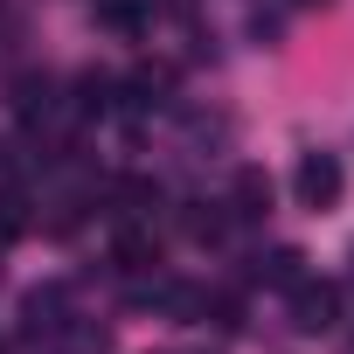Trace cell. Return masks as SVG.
<instances>
[{
  "label": "cell",
  "mask_w": 354,
  "mask_h": 354,
  "mask_svg": "<svg viewBox=\"0 0 354 354\" xmlns=\"http://www.w3.org/2000/svg\"><path fill=\"white\" fill-rule=\"evenodd\" d=\"M292 195H299V209L326 216V209L347 195V167H340V153H326V146L299 153V167H292Z\"/></svg>",
  "instance_id": "1"
},
{
  "label": "cell",
  "mask_w": 354,
  "mask_h": 354,
  "mask_svg": "<svg viewBox=\"0 0 354 354\" xmlns=\"http://www.w3.org/2000/svg\"><path fill=\"white\" fill-rule=\"evenodd\" d=\"M63 319H77V292H70L63 278H49V285L21 292V340H28V347H42Z\"/></svg>",
  "instance_id": "2"
},
{
  "label": "cell",
  "mask_w": 354,
  "mask_h": 354,
  "mask_svg": "<svg viewBox=\"0 0 354 354\" xmlns=\"http://www.w3.org/2000/svg\"><path fill=\"white\" fill-rule=\"evenodd\" d=\"M285 306H292V326L299 333H326V326H340V285L333 278H299L292 292H285Z\"/></svg>",
  "instance_id": "3"
},
{
  "label": "cell",
  "mask_w": 354,
  "mask_h": 354,
  "mask_svg": "<svg viewBox=\"0 0 354 354\" xmlns=\"http://www.w3.org/2000/svg\"><path fill=\"white\" fill-rule=\"evenodd\" d=\"M56 104H63V97H56V77H49V70L15 77V118H21L28 132H42V125L56 118Z\"/></svg>",
  "instance_id": "4"
},
{
  "label": "cell",
  "mask_w": 354,
  "mask_h": 354,
  "mask_svg": "<svg viewBox=\"0 0 354 354\" xmlns=\"http://www.w3.org/2000/svg\"><path fill=\"white\" fill-rule=\"evenodd\" d=\"M111 264H118L125 278L160 271V236H153V223H125V230L111 236Z\"/></svg>",
  "instance_id": "5"
},
{
  "label": "cell",
  "mask_w": 354,
  "mask_h": 354,
  "mask_svg": "<svg viewBox=\"0 0 354 354\" xmlns=\"http://www.w3.org/2000/svg\"><path fill=\"white\" fill-rule=\"evenodd\" d=\"M35 354H111V326H97V319H84V313H77V319H63Z\"/></svg>",
  "instance_id": "6"
},
{
  "label": "cell",
  "mask_w": 354,
  "mask_h": 354,
  "mask_svg": "<svg viewBox=\"0 0 354 354\" xmlns=\"http://www.w3.org/2000/svg\"><path fill=\"white\" fill-rule=\"evenodd\" d=\"M223 209H230V223H264V216H271V181H264L257 167H243Z\"/></svg>",
  "instance_id": "7"
},
{
  "label": "cell",
  "mask_w": 354,
  "mask_h": 354,
  "mask_svg": "<svg viewBox=\"0 0 354 354\" xmlns=\"http://www.w3.org/2000/svg\"><path fill=\"white\" fill-rule=\"evenodd\" d=\"M97 28H111V35L139 42V35L153 28V0H97Z\"/></svg>",
  "instance_id": "8"
},
{
  "label": "cell",
  "mask_w": 354,
  "mask_h": 354,
  "mask_svg": "<svg viewBox=\"0 0 354 354\" xmlns=\"http://www.w3.org/2000/svg\"><path fill=\"white\" fill-rule=\"evenodd\" d=\"M167 91H174V70H167V63H139V70L125 77V104H139V111L167 104Z\"/></svg>",
  "instance_id": "9"
},
{
  "label": "cell",
  "mask_w": 354,
  "mask_h": 354,
  "mask_svg": "<svg viewBox=\"0 0 354 354\" xmlns=\"http://www.w3.org/2000/svg\"><path fill=\"white\" fill-rule=\"evenodd\" d=\"M181 230H188V243L209 250V243L230 236V209H223V202H188V209H181Z\"/></svg>",
  "instance_id": "10"
},
{
  "label": "cell",
  "mask_w": 354,
  "mask_h": 354,
  "mask_svg": "<svg viewBox=\"0 0 354 354\" xmlns=\"http://www.w3.org/2000/svg\"><path fill=\"white\" fill-rule=\"evenodd\" d=\"M257 285H278V292H292L299 278H306V250H292V243H278V250H264L257 257V271H250Z\"/></svg>",
  "instance_id": "11"
},
{
  "label": "cell",
  "mask_w": 354,
  "mask_h": 354,
  "mask_svg": "<svg viewBox=\"0 0 354 354\" xmlns=\"http://www.w3.org/2000/svg\"><path fill=\"white\" fill-rule=\"evenodd\" d=\"M21 209H28V202H21L15 188H0V243H15V236L28 230V216H21Z\"/></svg>",
  "instance_id": "12"
},
{
  "label": "cell",
  "mask_w": 354,
  "mask_h": 354,
  "mask_svg": "<svg viewBox=\"0 0 354 354\" xmlns=\"http://www.w3.org/2000/svg\"><path fill=\"white\" fill-rule=\"evenodd\" d=\"M292 8H333V0H292Z\"/></svg>",
  "instance_id": "13"
},
{
  "label": "cell",
  "mask_w": 354,
  "mask_h": 354,
  "mask_svg": "<svg viewBox=\"0 0 354 354\" xmlns=\"http://www.w3.org/2000/svg\"><path fill=\"white\" fill-rule=\"evenodd\" d=\"M0 354H8V347H0Z\"/></svg>",
  "instance_id": "14"
}]
</instances>
